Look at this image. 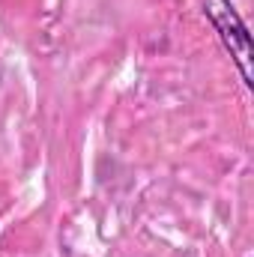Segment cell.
<instances>
[{
	"label": "cell",
	"mask_w": 254,
	"mask_h": 257,
	"mask_svg": "<svg viewBox=\"0 0 254 257\" xmlns=\"http://www.w3.org/2000/svg\"><path fill=\"white\" fill-rule=\"evenodd\" d=\"M203 15L212 24V30L218 33L224 51L230 54L242 84L251 90L254 87V45H251V33H248L242 15L236 12L233 0H203Z\"/></svg>",
	"instance_id": "cell-1"
}]
</instances>
